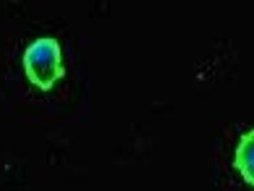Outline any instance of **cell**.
Returning <instances> with one entry per match:
<instances>
[{
  "label": "cell",
  "mask_w": 254,
  "mask_h": 191,
  "mask_svg": "<svg viewBox=\"0 0 254 191\" xmlns=\"http://www.w3.org/2000/svg\"><path fill=\"white\" fill-rule=\"evenodd\" d=\"M232 167L254 189V127L241 134L235 147Z\"/></svg>",
  "instance_id": "obj_2"
},
{
  "label": "cell",
  "mask_w": 254,
  "mask_h": 191,
  "mask_svg": "<svg viewBox=\"0 0 254 191\" xmlns=\"http://www.w3.org/2000/svg\"><path fill=\"white\" fill-rule=\"evenodd\" d=\"M29 82L42 92H49L66 75L62 46L57 38H40L34 40L22 58Z\"/></svg>",
  "instance_id": "obj_1"
}]
</instances>
